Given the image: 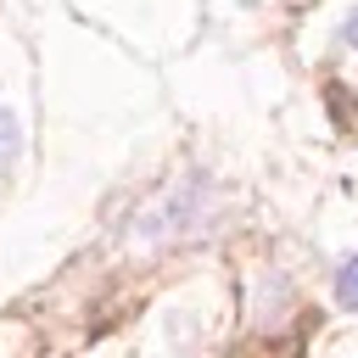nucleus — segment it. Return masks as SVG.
I'll return each mask as SVG.
<instances>
[{
  "mask_svg": "<svg viewBox=\"0 0 358 358\" xmlns=\"http://www.w3.org/2000/svg\"><path fill=\"white\" fill-rule=\"evenodd\" d=\"M341 45H347V50H358V6H352V17L341 22Z\"/></svg>",
  "mask_w": 358,
  "mask_h": 358,
  "instance_id": "nucleus-3",
  "label": "nucleus"
},
{
  "mask_svg": "<svg viewBox=\"0 0 358 358\" xmlns=\"http://www.w3.org/2000/svg\"><path fill=\"white\" fill-rule=\"evenodd\" d=\"M17 145H22V134H17V117L0 106V162H11V157H17Z\"/></svg>",
  "mask_w": 358,
  "mask_h": 358,
  "instance_id": "nucleus-2",
  "label": "nucleus"
},
{
  "mask_svg": "<svg viewBox=\"0 0 358 358\" xmlns=\"http://www.w3.org/2000/svg\"><path fill=\"white\" fill-rule=\"evenodd\" d=\"M336 302H341L347 313H358V252L336 268Z\"/></svg>",
  "mask_w": 358,
  "mask_h": 358,
  "instance_id": "nucleus-1",
  "label": "nucleus"
}]
</instances>
